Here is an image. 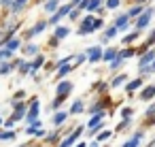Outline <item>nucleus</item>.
<instances>
[{
	"label": "nucleus",
	"instance_id": "obj_1",
	"mask_svg": "<svg viewBox=\"0 0 155 147\" xmlns=\"http://www.w3.org/2000/svg\"><path fill=\"white\" fill-rule=\"evenodd\" d=\"M72 9H74V5H72V2H68V5H64V7H60V9L51 15V19H49L47 24H49V26H58V22H62L64 17H68V13H70Z\"/></svg>",
	"mask_w": 155,
	"mask_h": 147
},
{
	"label": "nucleus",
	"instance_id": "obj_2",
	"mask_svg": "<svg viewBox=\"0 0 155 147\" xmlns=\"http://www.w3.org/2000/svg\"><path fill=\"white\" fill-rule=\"evenodd\" d=\"M153 13H155V11H153L151 7H149V9H144V11H142V13L136 17V24H134V26H136V30H144V28L151 24V17H153Z\"/></svg>",
	"mask_w": 155,
	"mask_h": 147
},
{
	"label": "nucleus",
	"instance_id": "obj_3",
	"mask_svg": "<svg viewBox=\"0 0 155 147\" xmlns=\"http://www.w3.org/2000/svg\"><path fill=\"white\" fill-rule=\"evenodd\" d=\"M102 119H104V113H102V111H100V113H94V117H91V119H89V124H87L91 134H96L98 130H102V126H104V124H102Z\"/></svg>",
	"mask_w": 155,
	"mask_h": 147
},
{
	"label": "nucleus",
	"instance_id": "obj_4",
	"mask_svg": "<svg viewBox=\"0 0 155 147\" xmlns=\"http://www.w3.org/2000/svg\"><path fill=\"white\" fill-rule=\"evenodd\" d=\"M94 22H96V17H91V15H87L83 22H81V28H79V34H91V32H96L94 30Z\"/></svg>",
	"mask_w": 155,
	"mask_h": 147
},
{
	"label": "nucleus",
	"instance_id": "obj_5",
	"mask_svg": "<svg viewBox=\"0 0 155 147\" xmlns=\"http://www.w3.org/2000/svg\"><path fill=\"white\" fill-rule=\"evenodd\" d=\"M102 53H104L102 47H91V49H87V60H89L91 64H96V62L102 60Z\"/></svg>",
	"mask_w": 155,
	"mask_h": 147
},
{
	"label": "nucleus",
	"instance_id": "obj_6",
	"mask_svg": "<svg viewBox=\"0 0 155 147\" xmlns=\"http://www.w3.org/2000/svg\"><path fill=\"white\" fill-rule=\"evenodd\" d=\"M153 60H155V49H147V51H142V53H140V62H138V68H142V66L151 64Z\"/></svg>",
	"mask_w": 155,
	"mask_h": 147
},
{
	"label": "nucleus",
	"instance_id": "obj_7",
	"mask_svg": "<svg viewBox=\"0 0 155 147\" xmlns=\"http://www.w3.org/2000/svg\"><path fill=\"white\" fill-rule=\"evenodd\" d=\"M100 5H102V0H83V2L79 5V9H83V11H96V9H100Z\"/></svg>",
	"mask_w": 155,
	"mask_h": 147
},
{
	"label": "nucleus",
	"instance_id": "obj_8",
	"mask_svg": "<svg viewBox=\"0 0 155 147\" xmlns=\"http://www.w3.org/2000/svg\"><path fill=\"white\" fill-rule=\"evenodd\" d=\"M70 90H72V83H70V81H60V85H58L55 94H58L60 98H66V96L70 94Z\"/></svg>",
	"mask_w": 155,
	"mask_h": 147
},
{
	"label": "nucleus",
	"instance_id": "obj_9",
	"mask_svg": "<svg viewBox=\"0 0 155 147\" xmlns=\"http://www.w3.org/2000/svg\"><path fill=\"white\" fill-rule=\"evenodd\" d=\"M81 132H83V128H77V130H74V132H72L70 136H66V138H64V141H62V143H60L58 147H72V143H74V141H77V138L81 136Z\"/></svg>",
	"mask_w": 155,
	"mask_h": 147
},
{
	"label": "nucleus",
	"instance_id": "obj_10",
	"mask_svg": "<svg viewBox=\"0 0 155 147\" xmlns=\"http://www.w3.org/2000/svg\"><path fill=\"white\" fill-rule=\"evenodd\" d=\"M115 26H117L119 32H121V30H127V28H130V15H127V13L119 15V17L115 19Z\"/></svg>",
	"mask_w": 155,
	"mask_h": 147
},
{
	"label": "nucleus",
	"instance_id": "obj_11",
	"mask_svg": "<svg viewBox=\"0 0 155 147\" xmlns=\"http://www.w3.org/2000/svg\"><path fill=\"white\" fill-rule=\"evenodd\" d=\"M36 117H38V100L34 98V100H32V107H30V111H28V115H26V119H28V124H32Z\"/></svg>",
	"mask_w": 155,
	"mask_h": 147
},
{
	"label": "nucleus",
	"instance_id": "obj_12",
	"mask_svg": "<svg viewBox=\"0 0 155 147\" xmlns=\"http://www.w3.org/2000/svg\"><path fill=\"white\" fill-rule=\"evenodd\" d=\"M140 141H142V132L138 130V132H134V136H132L130 141H125L121 147H138V145H140Z\"/></svg>",
	"mask_w": 155,
	"mask_h": 147
},
{
	"label": "nucleus",
	"instance_id": "obj_13",
	"mask_svg": "<svg viewBox=\"0 0 155 147\" xmlns=\"http://www.w3.org/2000/svg\"><path fill=\"white\" fill-rule=\"evenodd\" d=\"M47 26H49L47 22H38V24H36L34 28H30V30H28V39H32V36H36V34H41V32H43V30H45Z\"/></svg>",
	"mask_w": 155,
	"mask_h": 147
},
{
	"label": "nucleus",
	"instance_id": "obj_14",
	"mask_svg": "<svg viewBox=\"0 0 155 147\" xmlns=\"http://www.w3.org/2000/svg\"><path fill=\"white\" fill-rule=\"evenodd\" d=\"M138 87H142V77H138V79H134V81H130V83L125 85V92H127V94H134Z\"/></svg>",
	"mask_w": 155,
	"mask_h": 147
},
{
	"label": "nucleus",
	"instance_id": "obj_15",
	"mask_svg": "<svg viewBox=\"0 0 155 147\" xmlns=\"http://www.w3.org/2000/svg\"><path fill=\"white\" fill-rule=\"evenodd\" d=\"M151 98H155V85H147L140 92V100H151Z\"/></svg>",
	"mask_w": 155,
	"mask_h": 147
},
{
	"label": "nucleus",
	"instance_id": "obj_16",
	"mask_svg": "<svg viewBox=\"0 0 155 147\" xmlns=\"http://www.w3.org/2000/svg\"><path fill=\"white\" fill-rule=\"evenodd\" d=\"M117 53H119L117 49L108 47V49H104V53H102V60H104V62H113V60L117 58Z\"/></svg>",
	"mask_w": 155,
	"mask_h": 147
},
{
	"label": "nucleus",
	"instance_id": "obj_17",
	"mask_svg": "<svg viewBox=\"0 0 155 147\" xmlns=\"http://www.w3.org/2000/svg\"><path fill=\"white\" fill-rule=\"evenodd\" d=\"M70 70H72V64H70V62H68V64H62V66H58V75H55V77H58V79H64Z\"/></svg>",
	"mask_w": 155,
	"mask_h": 147
},
{
	"label": "nucleus",
	"instance_id": "obj_18",
	"mask_svg": "<svg viewBox=\"0 0 155 147\" xmlns=\"http://www.w3.org/2000/svg\"><path fill=\"white\" fill-rule=\"evenodd\" d=\"M68 34H70V30H68L66 26H58V28H55V34H53V36H55L58 41H62V39H66Z\"/></svg>",
	"mask_w": 155,
	"mask_h": 147
},
{
	"label": "nucleus",
	"instance_id": "obj_19",
	"mask_svg": "<svg viewBox=\"0 0 155 147\" xmlns=\"http://www.w3.org/2000/svg\"><path fill=\"white\" fill-rule=\"evenodd\" d=\"M138 34H140V30H134V32H130V34H125L121 43H123V45H132V43H134V41L138 39Z\"/></svg>",
	"mask_w": 155,
	"mask_h": 147
},
{
	"label": "nucleus",
	"instance_id": "obj_20",
	"mask_svg": "<svg viewBox=\"0 0 155 147\" xmlns=\"http://www.w3.org/2000/svg\"><path fill=\"white\" fill-rule=\"evenodd\" d=\"M5 45H7L11 51H15V49H19L21 43H19V39H15V36H7V43H5Z\"/></svg>",
	"mask_w": 155,
	"mask_h": 147
},
{
	"label": "nucleus",
	"instance_id": "obj_21",
	"mask_svg": "<svg viewBox=\"0 0 155 147\" xmlns=\"http://www.w3.org/2000/svg\"><path fill=\"white\" fill-rule=\"evenodd\" d=\"M43 9H45L47 13H51V15H53V13L58 11V0H47V2H45V7H43Z\"/></svg>",
	"mask_w": 155,
	"mask_h": 147
},
{
	"label": "nucleus",
	"instance_id": "obj_22",
	"mask_svg": "<svg viewBox=\"0 0 155 147\" xmlns=\"http://www.w3.org/2000/svg\"><path fill=\"white\" fill-rule=\"evenodd\" d=\"M117 32H119V30H117V26L113 24L110 28H106V32H104V41H110V39H115V36H117Z\"/></svg>",
	"mask_w": 155,
	"mask_h": 147
},
{
	"label": "nucleus",
	"instance_id": "obj_23",
	"mask_svg": "<svg viewBox=\"0 0 155 147\" xmlns=\"http://www.w3.org/2000/svg\"><path fill=\"white\" fill-rule=\"evenodd\" d=\"M134 53H136V49H134V47H125V49H121L117 56H119V58H123V60H127V58H132Z\"/></svg>",
	"mask_w": 155,
	"mask_h": 147
},
{
	"label": "nucleus",
	"instance_id": "obj_24",
	"mask_svg": "<svg viewBox=\"0 0 155 147\" xmlns=\"http://www.w3.org/2000/svg\"><path fill=\"white\" fill-rule=\"evenodd\" d=\"M43 62H45V60H43V56H36V58H34V62L30 64V75H34V73H36V68H38V66H43Z\"/></svg>",
	"mask_w": 155,
	"mask_h": 147
},
{
	"label": "nucleus",
	"instance_id": "obj_25",
	"mask_svg": "<svg viewBox=\"0 0 155 147\" xmlns=\"http://www.w3.org/2000/svg\"><path fill=\"white\" fill-rule=\"evenodd\" d=\"M24 115H26V104L17 102V104H15V115H13V117H15V119H21Z\"/></svg>",
	"mask_w": 155,
	"mask_h": 147
},
{
	"label": "nucleus",
	"instance_id": "obj_26",
	"mask_svg": "<svg viewBox=\"0 0 155 147\" xmlns=\"http://www.w3.org/2000/svg\"><path fill=\"white\" fill-rule=\"evenodd\" d=\"M125 79H127L125 75H117V77L110 81V87H119V85H123V83H125Z\"/></svg>",
	"mask_w": 155,
	"mask_h": 147
},
{
	"label": "nucleus",
	"instance_id": "obj_27",
	"mask_svg": "<svg viewBox=\"0 0 155 147\" xmlns=\"http://www.w3.org/2000/svg\"><path fill=\"white\" fill-rule=\"evenodd\" d=\"M83 109H85V107H83V102H81V100H74V102H72V107H70V113H74V115H77V113H83Z\"/></svg>",
	"mask_w": 155,
	"mask_h": 147
},
{
	"label": "nucleus",
	"instance_id": "obj_28",
	"mask_svg": "<svg viewBox=\"0 0 155 147\" xmlns=\"http://www.w3.org/2000/svg\"><path fill=\"white\" fill-rule=\"evenodd\" d=\"M26 5H28V0H13V7H11V11H15V13H17V11H21Z\"/></svg>",
	"mask_w": 155,
	"mask_h": 147
},
{
	"label": "nucleus",
	"instance_id": "obj_29",
	"mask_svg": "<svg viewBox=\"0 0 155 147\" xmlns=\"http://www.w3.org/2000/svg\"><path fill=\"white\" fill-rule=\"evenodd\" d=\"M142 11H144V7H140V5H136V7H132V9L127 11V15H130V17H138V15H140Z\"/></svg>",
	"mask_w": 155,
	"mask_h": 147
},
{
	"label": "nucleus",
	"instance_id": "obj_30",
	"mask_svg": "<svg viewBox=\"0 0 155 147\" xmlns=\"http://www.w3.org/2000/svg\"><path fill=\"white\" fill-rule=\"evenodd\" d=\"M66 117H68V113H55V115H53V124H55V126H60V124H64V121H66Z\"/></svg>",
	"mask_w": 155,
	"mask_h": 147
},
{
	"label": "nucleus",
	"instance_id": "obj_31",
	"mask_svg": "<svg viewBox=\"0 0 155 147\" xmlns=\"http://www.w3.org/2000/svg\"><path fill=\"white\" fill-rule=\"evenodd\" d=\"M15 68V64H7V62H0V75H7Z\"/></svg>",
	"mask_w": 155,
	"mask_h": 147
},
{
	"label": "nucleus",
	"instance_id": "obj_32",
	"mask_svg": "<svg viewBox=\"0 0 155 147\" xmlns=\"http://www.w3.org/2000/svg\"><path fill=\"white\" fill-rule=\"evenodd\" d=\"M24 51H26V56H38V47L36 45H26Z\"/></svg>",
	"mask_w": 155,
	"mask_h": 147
},
{
	"label": "nucleus",
	"instance_id": "obj_33",
	"mask_svg": "<svg viewBox=\"0 0 155 147\" xmlns=\"http://www.w3.org/2000/svg\"><path fill=\"white\" fill-rule=\"evenodd\" d=\"M110 134H113L110 130H102V132L96 136V141H98V143H102V141H108V138H110Z\"/></svg>",
	"mask_w": 155,
	"mask_h": 147
},
{
	"label": "nucleus",
	"instance_id": "obj_34",
	"mask_svg": "<svg viewBox=\"0 0 155 147\" xmlns=\"http://www.w3.org/2000/svg\"><path fill=\"white\" fill-rule=\"evenodd\" d=\"M13 56V51L9 49V47H5V49H0V62H5V60H9Z\"/></svg>",
	"mask_w": 155,
	"mask_h": 147
},
{
	"label": "nucleus",
	"instance_id": "obj_35",
	"mask_svg": "<svg viewBox=\"0 0 155 147\" xmlns=\"http://www.w3.org/2000/svg\"><path fill=\"white\" fill-rule=\"evenodd\" d=\"M147 117H149V124H155V104L147 109Z\"/></svg>",
	"mask_w": 155,
	"mask_h": 147
},
{
	"label": "nucleus",
	"instance_id": "obj_36",
	"mask_svg": "<svg viewBox=\"0 0 155 147\" xmlns=\"http://www.w3.org/2000/svg\"><path fill=\"white\" fill-rule=\"evenodd\" d=\"M153 43H155V30L151 32V36H149V41H147V43H144V45L140 47V51H147V49H149V47H151Z\"/></svg>",
	"mask_w": 155,
	"mask_h": 147
},
{
	"label": "nucleus",
	"instance_id": "obj_37",
	"mask_svg": "<svg viewBox=\"0 0 155 147\" xmlns=\"http://www.w3.org/2000/svg\"><path fill=\"white\" fill-rule=\"evenodd\" d=\"M123 62H125V60H123V58H119V56H117V58H115V60H113V62H110V68H113V70H115V68H119V66H121V64H123Z\"/></svg>",
	"mask_w": 155,
	"mask_h": 147
},
{
	"label": "nucleus",
	"instance_id": "obj_38",
	"mask_svg": "<svg viewBox=\"0 0 155 147\" xmlns=\"http://www.w3.org/2000/svg\"><path fill=\"white\" fill-rule=\"evenodd\" d=\"M17 68H19V73H21V75L30 73V64H28V62H19V66H17Z\"/></svg>",
	"mask_w": 155,
	"mask_h": 147
},
{
	"label": "nucleus",
	"instance_id": "obj_39",
	"mask_svg": "<svg viewBox=\"0 0 155 147\" xmlns=\"http://www.w3.org/2000/svg\"><path fill=\"white\" fill-rule=\"evenodd\" d=\"M138 70H140V73H153V70H155V60H153L151 64H147V66H142V68H138Z\"/></svg>",
	"mask_w": 155,
	"mask_h": 147
},
{
	"label": "nucleus",
	"instance_id": "obj_40",
	"mask_svg": "<svg viewBox=\"0 0 155 147\" xmlns=\"http://www.w3.org/2000/svg\"><path fill=\"white\" fill-rule=\"evenodd\" d=\"M121 5V0H106V9H117Z\"/></svg>",
	"mask_w": 155,
	"mask_h": 147
},
{
	"label": "nucleus",
	"instance_id": "obj_41",
	"mask_svg": "<svg viewBox=\"0 0 155 147\" xmlns=\"http://www.w3.org/2000/svg\"><path fill=\"white\" fill-rule=\"evenodd\" d=\"M102 107H104V102H96V104L89 109V113H100V111H102Z\"/></svg>",
	"mask_w": 155,
	"mask_h": 147
},
{
	"label": "nucleus",
	"instance_id": "obj_42",
	"mask_svg": "<svg viewBox=\"0 0 155 147\" xmlns=\"http://www.w3.org/2000/svg\"><path fill=\"white\" fill-rule=\"evenodd\" d=\"M127 126H130V117H123V119H121V124L117 126V130H123V128H127Z\"/></svg>",
	"mask_w": 155,
	"mask_h": 147
},
{
	"label": "nucleus",
	"instance_id": "obj_43",
	"mask_svg": "<svg viewBox=\"0 0 155 147\" xmlns=\"http://www.w3.org/2000/svg\"><path fill=\"white\" fill-rule=\"evenodd\" d=\"M0 138H15V132H0Z\"/></svg>",
	"mask_w": 155,
	"mask_h": 147
},
{
	"label": "nucleus",
	"instance_id": "obj_44",
	"mask_svg": "<svg viewBox=\"0 0 155 147\" xmlns=\"http://www.w3.org/2000/svg\"><path fill=\"white\" fill-rule=\"evenodd\" d=\"M102 26H104V22H102L100 17H96V22H94V30H100Z\"/></svg>",
	"mask_w": 155,
	"mask_h": 147
},
{
	"label": "nucleus",
	"instance_id": "obj_45",
	"mask_svg": "<svg viewBox=\"0 0 155 147\" xmlns=\"http://www.w3.org/2000/svg\"><path fill=\"white\" fill-rule=\"evenodd\" d=\"M77 58V64H83L85 60H87V53H79V56H74Z\"/></svg>",
	"mask_w": 155,
	"mask_h": 147
},
{
	"label": "nucleus",
	"instance_id": "obj_46",
	"mask_svg": "<svg viewBox=\"0 0 155 147\" xmlns=\"http://www.w3.org/2000/svg\"><path fill=\"white\" fill-rule=\"evenodd\" d=\"M130 115H132V109L130 107H123L121 109V117H130Z\"/></svg>",
	"mask_w": 155,
	"mask_h": 147
},
{
	"label": "nucleus",
	"instance_id": "obj_47",
	"mask_svg": "<svg viewBox=\"0 0 155 147\" xmlns=\"http://www.w3.org/2000/svg\"><path fill=\"white\" fill-rule=\"evenodd\" d=\"M68 17H70V19H77V17H79V7H77V9H72V11L68 13Z\"/></svg>",
	"mask_w": 155,
	"mask_h": 147
},
{
	"label": "nucleus",
	"instance_id": "obj_48",
	"mask_svg": "<svg viewBox=\"0 0 155 147\" xmlns=\"http://www.w3.org/2000/svg\"><path fill=\"white\" fill-rule=\"evenodd\" d=\"M0 2H2L5 9H11V7H13V0H0Z\"/></svg>",
	"mask_w": 155,
	"mask_h": 147
},
{
	"label": "nucleus",
	"instance_id": "obj_49",
	"mask_svg": "<svg viewBox=\"0 0 155 147\" xmlns=\"http://www.w3.org/2000/svg\"><path fill=\"white\" fill-rule=\"evenodd\" d=\"M15 121H17V119H15V117H11L9 121H5V126H7V128H13V126H15Z\"/></svg>",
	"mask_w": 155,
	"mask_h": 147
},
{
	"label": "nucleus",
	"instance_id": "obj_50",
	"mask_svg": "<svg viewBox=\"0 0 155 147\" xmlns=\"http://www.w3.org/2000/svg\"><path fill=\"white\" fill-rule=\"evenodd\" d=\"M81 2H83V0H72V5H74V7H79Z\"/></svg>",
	"mask_w": 155,
	"mask_h": 147
},
{
	"label": "nucleus",
	"instance_id": "obj_51",
	"mask_svg": "<svg viewBox=\"0 0 155 147\" xmlns=\"http://www.w3.org/2000/svg\"><path fill=\"white\" fill-rule=\"evenodd\" d=\"M98 145H100V143H98V141H94V143H91L89 147H98Z\"/></svg>",
	"mask_w": 155,
	"mask_h": 147
},
{
	"label": "nucleus",
	"instance_id": "obj_52",
	"mask_svg": "<svg viewBox=\"0 0 155 147\" xmlns=\"http://www.w3.org/2000/svg\"><path fill=\"white\" fill-rule=\"evenodd\" d=\"M74 147H87V145H85V143H77Z\"/></svg>",
	"mask_w": 155,
	"mask_h": 147
},
{
	"label": "nucleus",
	"instance_id": "obj_53",
	"mask_svg": "<svg viewBox=\"0 0 155 147\" xmlns=\"http://www.w3.org/2000/svg\"><path fill=\"white\" fill-rule=\"evenodd\" d=\"M149 147H155V141H153V143H151V145H149Z\"/></svg>",
	"mask_w": 155,
	"mask_h": 147
},
{
	"label": "nucleus",
	"instance_id": "obj_54",
	"mask_svg": "<svg viewBox=\"0 0 155 147\" xmlns=\"http://www.w3.org/2000/svg\"><path fill=\"white\" fill-rule=\"evenodd\" d=\"M0 126H2V119H0Z\"/></svg>",
	"mask_w": 155,
	"mask_h": 147
},
{
	"label": "nucleus",
	"instance_id": "obj_55",
	"mask_svg": "<svg viewBox=\"0 0 155 147\" xmlns=\"http://www.w3.org/2000/svg\"><path fill=\"white\" fill-rule=\"evenodd\" d=\"M43 2H47V0H43Z\"/></svg>",
	"mask_w": 155,
	"mask_h": 147
}]
</instances>
